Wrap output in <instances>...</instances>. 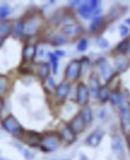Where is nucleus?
Listing matches in <instances>:
<instances>
[{
  "mask_svg": "<svg viewBox=\"0 0 130 160\" xmlns=\"http://www.w3.org/2000/svg\"><path fill=\"white\" fill-rule=\"evenodd\" d=\"M8 85H9L8 79L5 76H0V95L6 91L8 88Z\"/></svg>",
  "mask_w": 130,
  "mask_h": 160,
  "instance_id": "28",
  "label": "nucleus"
},
{
  "mask_svg": "<svg viewBox=\"0 0 130 160\" xmlns=\"http://www.w3.org/2000/svg\"><path fill=\"white\" fill-rule=\"evenodd\" d=\"M125 23H126L128 26H130V17L127 18V19H125Z\"/></svg>",
  "mask_w": 130,
  "mask_h": 160,
  "instance_id": "39",
  "label": "nucleus"
},
{
  "mask_svg": "<svg viewBox=\"0 0 130 160\" xmlns=\"http://www.w3.org/2000/svg\"><path fill=\"white\" fill-rule=\"evenodd\" d=\"M22 34H24V22L18 21L13 26V35L15 37H19Z\"/></svg>",
  "mask_w": 130,
  "mask_h": 160,
  "instance_id": "27",
  "label": "nucleus"
},
{
  "mask_svg": "<svg viewBox=\"0 0 130 160\" xmlns=\"http://www.w3.org/2000/svg\"><path fill=\"white\" fill-rule=\"evenodd\" d=\"M120 124L123 131L128 134L130 132V103L126 102L123 106L119 108Z\"/></svg>",
  "mask_w": 130,
  "mask_h": 160,
  "instance_id": "5",
  "label": "nucleus"
},
{
  "mask_svg": "<svg viewBox=\"0 0 130 160\" xmlns=\"http://www.w3.org/2000/svg\"><path fill=\"white\" fill-rule=\"evenodd\" d=\"M81 73V64L79 60H72L65 69V79L67 82L76 80Z\"/></svg>",
  "mask_w": 130,
  "mask_h": 160,
  "instance_id": "4",
  "label": "nucleus"
},
{
  "mask_svg": "<svg viewBox=\"0 0 130 160\" xmlns=\"http://www.w3.org/2000/svg\"><path fill=\"white\" fill-rule=\"evenodd\" d=\"M127 54L130 55V36L128 37V52H127Z\"/></svg>",
  "mask_w": 130,
  "mask_h": 160,
  "instance_id": "38",
  "label": "nucleus"
},
{
  "mask_svg": "<svg viewBox=\"0 0 130 160\" xmlns=\"http://www.w3.org/2000/svg\"><path fill=\"white\" fill-rule=\"evenodd\" d=\"M115 52L119 55H127L128 52V38L123 39L122 41H120L116 47H115Z\"/></svg>",
  "mask_w": 130,
  "mask_h": 160,
  "instance_id": "24",
  "label": "nucleus"
},
{
  "mask_svg": "<svg viewBox=\"0 0 130 160\" xmlns=\"http://www.w3.org/2000/svg\"><path fill=\"white\" fill-rule=\"evenodd\" d=\"M59 136L62 141H64L67 144H71L76 140V135H75V133L71 130V128L69 127V125H65V126L61 128Z\"/></svg>",
  "mask_w": 130,
  "mask_h": 160,
  "instance_id": "12",
  "label": "nucleus"
},
{
  "mask_svg": "<svg viewBox=\"0 0 130 160\" xmlns=\"http://www.w3.org/2000/svg\"><path fill=\"white\" fill-rule=\"evenodd\" d=\"M127 144H128V147L130 149V132L127 134Z\"/></svg>",
  "mask_w": 130,
  "mask_h": 160,
  "instance_id": "37",
  "label": "nucleus"
},
{
  "mask_svg": "<svg viewBox=\"0 0 130 160\" xmlns=\"http://www.w3.org/2000/svg\"><path fill=\"white\" fill-rule=\"evenodd\" d=\"M48 57L50 59V62H51V64H53V63H58V61H59V58L56 56V55H55L54 52H49L48 53Z\"/></svg>",
  "mask_w": 130,
  "mask_h": 160,
  "instance_id": "33",
  "label": "nucleus"
},
{
  "mask_svg": "<svg viewBox=\"0 0 130 160\" xmlns=\"http://www.w3.org/2000/svg\"><path fill=\"white\" fill-rule=\"evenodd\" d=\"M89 89L88 86H86L83 82H80L77 85L76 88V101L81 106H86L89 100Z\"/></svg>",
  "mask_w": 130,
  "mask_h": 160,
  "instance_id": "7",
  "label": "nucleus"
},
{
  "mask_svg": "<svg viewBox=\"0 0 130 160\" xmlns=\"http://www.w3.org/2000/svg\"><path fill=\"white\" fill-rule=\"evenodd\" d=\"M111 147H112V150L116 154H121L123 152L122 140L120 138L119 135H113L112 140H111Z\"/></svg>",
  "mask_w": 130,
  "mask_h": 160,
  "instance_id": "19",
  "label": "nucleus"
},
{
  "mask_svg": "<svg viewBox=\"0 0 130 160\" xmlns=\"http://www.w3.org/2000/svg\"><path fill=\"white\" fill-rule=\"evenodd\" d=\"M77 12L79 13L80 16H82L83 18L89 19V18H91V16H92L93 10H92L91 7L89 6V4L87 2H85V3H81V5L78 6Z\"/></svg>",
  "mask_w": 130,
  "mask_h": 160,
  "instance_id": "18",
  "label": "nucleus"
},
{
  "mask_svg": "<svg viewBox=\"0 0 130 160\" xmlns=\"http://www.w3.org/2000/svg\"><path fill=\"white\" fill-rule=\"evenodd\" d=\"M46 80H47V84L49 85L50 87H51V88H55V82H54V79L52 77L49 76Z\"/></svg>",
  "mask_w": 130,
  "mask_h": 160,
  "instance_id": "35",
  "label": "nucleus"
},
{
  "mask_svg": "<svg viewBox=\"0 0 130 160\" xmlns=\"http://www.w3.org/2000/svg\"><path fill=\"white\" fill-rule=\"evenodd\" d=\"M55 53V55L58 57V58H60V57H63L64 55H65V52L63 51V50H56V51L54 52Z\"/></svg>",
  "mask_w": 130,
  "mask_h": 160,
  "instance_id": "36",
  "label": "nucleus"
},
{
  "mask_svg": "<svg viewBox=\"0 0 130 160\" xmlns=\"http://www.w3.org/2000/svg\"><path fill=\"white\" fill-rule=\"evenodd\" d=\"M130 66V58L127 55L117 54L114 57V67L117 73H123Z\"/></svg>",
  "mask_w": 130,
  "mask_h": 160,
  "instance_id": "9",
  "label": "nucleus"
},
{
  "mask_svg": "<svg viewBox=\"0 0 130 160\" xmlns=\"http://www.w3.org/2000/svg\"><path fill=\"white\" fill-rule=\"evenodd\" d=\"M96 42H97V44H98V46L99 47H101V48H107L108 46H109V43H108V41H107V39H105L104 37H102V36H100V37H98L97 38V40H96Z\"/></svg>",
  "mask_w": 130,
  "mask_h": 160,
  "instance_id": "31",
  "label": "nucleus"
},
{
  "mask_svg": "<svg viewBox=\"0 0 130 160\" xmlns=\"http://www.w3.org/2000/svg\"><path fill=\"white\" fill-rule=\"evenodd\" d=\"M13 29V25L10 21H3L2 23H0V35L1 36H8L11 32V30Z\"/></svg>",
  "mask_w": 130,
  "mask_h": 160,
  "instance_id": "25",
  "label": "nucleus"
},
{
  "mask_svg": "<svg viewBox=\"0 0 130 160\" xmlns=\"http://www.w3.org/2000/svg\"><path fill=\"white\" fill-rule=\"evenodd\" d=\"M36 53H37V47L33 44H27L23 48L22 57L25 61H31L36 56Z\"/></svg>",
  "mask_w": 130,
  "mask_h": 160,
  "instance_id": "16",
  "label": "nucleus"
},
{
  "mask_svg": "<svg viewBox=\"0 0 130 160\" xmlns=\"http://www.w3.org/2000/svg\"><path fill=\"white\" fill-rule=\"evenodd\" d=\"M110 93H111V91H110L109 86H108L107 84H104L99 89V93H98V97L97 98L102 103H105V102H107L108 100H109Z\"/></svg>",
  "mask_w": 130,
  "mask_h": 160,
  "instance_id": "20",
  "label": "nucleus"
},
{
  "mask_svg": "<svg viewBox=\"0 0 130 160\" xmlns=\"http://www.w3.org/2000/svg\"><path fill=\"white\" fill-rule=\"evenodd\" d=\"M42 25V19L39 16H31L24 22V34L27 36H33L37 33Z\"/></svg>",
  "mask_w": 130,
  "mask_h": 160,
  "instance_id": "3",
  "label": "nucleus"
},
{
  "mask_svg": "<svg viewBox=\"0 0 130 160\" xmlns=\"http://www.w3.org/2000/svg\"><path fill=\"white\" fill-rule=\"evenodd\" d=\"M80 114L84 120L85 124H90L92 122V119H93V113H92V109L90 108L89 106H83L82 110L80 111Z\"/></svg>",
  "mask_w": 130,
  "mask_h": 160,
  "instance_id": "22",
  "label": "nucleus"
},
{
  "mask_svg": "<svg viewBox=\"0 0 130 160\" xmlns=\"http://www.w3.org/2000/svg\"><path fill=\"white\" fill-rule=\"evenodd\" d=\"M50 70H51L50 64L47 62H42V63L38 64V66H37V74L42 80H45L49 77Z\"/></svg>",
  "mask_w": 130,
  "mask_h": 160,
  "instance_id": "17",
  "label": "nucleus"
},
{
  "mask_svg": "<svg viewBox=\"0 0 130 160\" xmlns=\"http://www.w3.org/2000/svg\"><path fill=\"white\" fill-rule=\"evenodd\" d=\"M42 140V136L36 132H27V136H26V142L30 144L31 146H37L40 145Z\"/></svg>",
  "mask_w": 130,
  "mask_h": 160,
  "instance_id": "21",
  "label": "nucleus"
},
{
  "mask_svg": "<svg viewBox=\"0 0 130 160\" xmlns=\"http://www.w3.org/2000/svg\"><path fill=\"white\" fill-rule=\"evenodd\" d=\"M65 37H77L83 32V27L79 23H67L61 29Z\"/></svg>",
  "mask_w": 130,
  "mask_h": 160,
  "instance_id": "8",
  "label": "nucleus"
},
{
  "mask_svg": "<svg viewBox=\"0 0 130 160\" xmlns=\"http://www.w3.org/2000/svg\"><path fill=\"white\" fill-rule=\"evenodd\" d=\"M97 66L99 69L100 75H101V77L106 83L109 82L114 77L115 71L106 58H100L97 61Z\"/></svg>",
  "mask_w": 130,
  "mask_h": 160,
  "instance_id": "2",
  "label": "nucleus"
},
{
  "mask_svg": "<svg viewBox=\"0 0 130 160\" xmlns=\"http://www.w3.org/2000/svg\"><path fill=\"white\" fill-rule=\"evenodd\" d=\"M104 136V131L101 129H96L95 131H93L91 134L89 135L86 139V143L91 147H97L100 144V142L102 141Z\"/></svg>",
  "mask_w": 130,
  "mask_h": 160,
  "instance_id": "13",
  "label": "nucleus"
},
{
  "mask_svg": "<svg viewBox=\"0 0 130 160\" xmlns=\"http://www.w3.org/2000/svg\"><path fill=\"white\" fill-rule=\"evenodd\" d=\"M85 126H86V124H85L84 120H83L80 113L75 115V116L72 118L71 121H70V124H69V127L71 128V130L75 133V135L83 132Z\"/></svg>",
  "mask_w": 130,
  "mask_h": 160,
  "instance_id": "11",
  "label": "nucleus"
},
{
  "mask_svg": "<svg viewBox=\"0 0 130 160\" xmlns=\"http://www.w3.org/2000/svg\"><path fill=\"white\" fill-rule=\"evenodd\" d=\"M109 101L111 102V104L114 107L120 108L127 102V100H126V97H125L124 93H122L118 89H115V90H112L111 93H110Z\"/></svg>",
  "mask_w": 130,
  "mask_h": 160,
  "instance_id": "10",
  "label": "nucleus"
},
{
  "mask_svg": "<svg viewBox=\"0 0 130 160\" xmlns=\"http://www.w3.org/2000/svg\"><path fill=\"white\" fill-rule=\"evenodd\" d=\"M88 47V40L86 38H82L79 40V42L77 44V51L79 52H84L85 50Z\"/></svg>",
  "mask_w": 130,
  "mask_h": 160,
  "instance_id": "29",
  "label": "nucleus"
},
{
  "mask_svg": "<svg viewBox=\"0 0 130 160\" xmlns=\"http://www.w3.org/2000/svg\"><path fill=\"white\" fill-rule=\"evenodd\" d=\"M2 126L7 132L11 134H18L22 132V127L19 124L18 120L12 115H8L6 118L2 120Z\"/></svg>",
  "mask_w": 130,
  "mask_h": 160,
  "instance_id": "6",
  "label": "nucleus"
},
{
  "mask_svg": "<svg viewBox=\"0 0 130 160\" xmlns=\"http://www.w3.org/2000/svg\"><path fill=\"white\" fill-rule=\"evenodd\" d=\"M119 31H120V35H121V37L125 38L127 37L129 35V28L127 27V25H120L119 26Z\"/></svg>",
  "mask_w": 130,
  "mask_h": 160,
  "instance_id": "32",
  "label": "nucleus"
},
{
  "mask_svg": "<svg viewBox=\"0 0 130 160\" xmlns=\"http://www.w3.org/2000/svg\"><path fill=\"white\" fill-rule=\"evenodd\" d=\"M60 143H61V139L58 134L49 133L42 137L40 146L44 152H52L59 147Z\"/></svg>",
  "mask_w": 130,
  "mask_h": 160,
  "instance_id": "1",
  "label": "nucleus"
},
{
  "mask_svg": "<svg viewBox=\"0 0 130 160\" xmlns=\"http://www.w3.org/2000/svg\"><path fill=\"white\" fill-rule=\"evenodd\" d=\"M87 3L89 4V6L92 8V10L98 8L99 7V4H100V2L98 1V0H90V1H88Z\"/></svg>",
  "mask_w": 130,
  "mask_h": 160,
  "instance_id": "34",
  "label": "nucleus"
},
{
  "mask_svg": "<svg viewBox=\"0 0 130 160\" xmlns=\"http://www.w3.org/2000/svg\"><path fill=\"white\" fill-rule=\"evenodd\" d=\"M103 21H104V17L102 16V15L93 17L91 23H90V26H89L90 31H91V32L97 31V30L101 27V25L103 24Z\"/></svg>",
  "mask_w": 130,
  "mask_h": 160,
  "instance_id": "23",
  "label": "nucleus"
},
{
  "mask_svg": "<svg viewBox=\"0 0 130 160\" xmlns=\"http://www.w3.org/2000/svg\"><path fill=\"white\" fill-rule=\"evenodd\" d=\"M2 44H3V37L0 35V47L2 46Z\"/></svg>",
  "mask_w": 130,
  "mask_h": 160,
  "instance_id": "40",
  "label": "nucleus"
},
{
  "mask_svg": "<svg viewBox=\"0 0 130 160\" xmlns=\"http://www.w3.org/2000/svg\"><path fill=\"white\" fill-rule=\"evenodd\" d=\"M2 107H3V103H2V100L0 99V112L2 111Z\"/></svg>",
  "mask_w": 130,
  "mask_h": 160,
  "instance_id": "41",
  "label": "nucleus"
},
{
  "mask_svg": "<svg viewBox=\"0 0 130 160\" xmlns=\"http://www.w3.org/2000/svg\"><path fill=\"white\" fill-rule=\"evenodd\" d=\"M101 87L99 81V77L96 73H92L89 77V92L91 93L93 97H98V93H99V89Z\"/></svg>",
  "mask_w": 130,
  "mask_h": 160,
  "instance_id": "14",
  "label": "nucleus"
},
{
  "mask_svg": "<svg viewBox=\"0 0 130 160\" xmlns=\"http://www.w3.org/2000/svg\"><path fill=\"white\" fill-rule=\"evenodd\" d=\"M70 92V84L67 81H62L55 87V95L60 100H64Z\"/></svg>",
  "mask_w": 130,
  "mask_h": 160,
  "instance_id": "15",
  "label": "nucleus"
},
{
  "mask_svg": "<svg viewBox=\"0 0 130 160\" xmlns=\"http://www.w3.org/2000/svg\"><path fill=\"white\" fill-rule=\"evenodd\" d=\"M10 12H11V8L8 5H2L0 7V19H4L5 17H7Z\"/></svg>",
  "mask_w": 130,
  "mask_h": 160,
  "instance_id": "30",
  "label": "nucleus"
},
{
  "mask_svg": "<svg viewBox=\"0 0 130 160\" xmlns=\"http://www.w3.org/2000/svg\"><path fill=\"white\" fill-rule=\"evenodd\" d=\"M50 41H51L52 45H55V46H60V45H63V44L66 43L67 38L61 33V34H56V35H54V36H52V38L50 39Z\"/></svg>",
  "mask_w": 130,
  "mask_h": 160,
  "instance_id": "26",
  "label": "nucleus"
}]
</instances>
